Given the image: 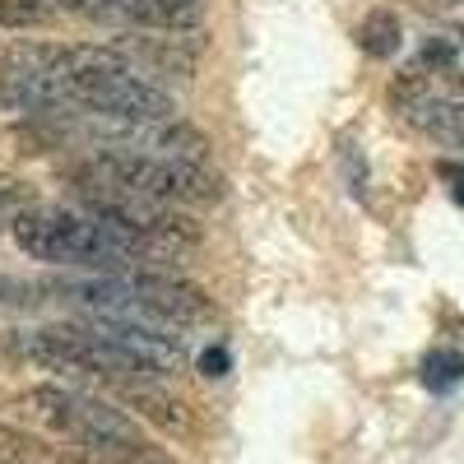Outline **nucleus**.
I'll use <instances>...</instances> for the list:
<instances>
[{
    "instance_id": "nucleus-10",
    "label": "nucleus",
    "mask_w": 464,
    "mask_h": 464,
    "mask_svg": "<svg viewBox=\"0 0 464 464\" xmlns=\"http://www.w3.org/2000/svg\"><path fill=\"white\" fill-rule=\"evenodd\" d=\"M400 19L391 10H372L362 24H358V47L367 56H395L400 52Z\"/></svg>"
},
{
    "instance_id": "nucleus-18",
    "label": "nucleus",
    "mask_w": 464,
    "mask_h": 464,
    "mask_svg": "<svg viewBox=\"0 0 464 464\" xmlns=\"http://www.w3.org/2000/svg\"><path fill=\"white\" fill-rule=\"evenodd\" d=\"M459 89H464V70H459Z\"/></svg>"
},
{
    "instance_id": "nucleus-17",
    "label": "nucleus",
    "mask_w": 464,
    "mask_h": 464,
    "mask_svg": "<svg viewBox=\"0 0 464 464\" xmlns=\"http://www.w3.org/2000/svg\"><path fill=\"white\" fill-rule=\"evenodd\" d=\"M61 464H107V459H93V455H70V459H61Z\"/></svg>"
},
{
    "instance_id": "nucleus-1",
    "label": "nucleus",
    "mask_w": 464,
    "mask_h": 464,
    "mask_svg": "<svg viewBox=\"0 0 464 464\" xmlns=\"http://www.w3.org/2000/svg\"><path fill=\"white\" fill-rule=\"evenodd\" d=\"M74 312H89L93 321H121V325H153V330H186L214 316V297L205 288L186 284L159 269H135V275H84V279H56L47 284Z\"/></svg>"
},
{
    "instance_id": "nucleus-14",
    "label": "nucleus",
    "mask_w": 464,
    "mask_h": 464,
    "mask_svg": "<svg viewBox=\"0 0 464 464\" xmlns=\"http://www.w3.org/2000/svg\"><path fill=\"white\" fill-rule=\"evenodd\" d=\"M37 288H28V284H19V279H5L0 275V306H33L37 297H33Z\"/></svg>"
},
{
    "instance_id": "nucleus-3",
    "label": "nucleus",
    "mask_w": 464,
    "mask_h": 464,
    "mask_svg": "<svg viewBox=\"0 0 464 464\" xmlns=\"http://www.w3.org/2000/svg\"><path fill=\"white\" fill-rule=\"evenodd\" d=\"M74 186H116L135 190L159 205H214L223 200V177L205 163H181L159 159V153H135V149H93L89 159L65 168Z\"/></svg>"
},
{
    "instance_id": "nucleus-2",
    "label": "nucleus",
    "mask_w": 464,
    "mask_h": 464,
    "mask_svg": "<svg viewBox=\"0 0 464 464\" xmlns=\"http://www.w3.org/2000/svg\"><path fill=\"white\" fill-rule=\"evenodd\" d=\"M14 246L28 260H47V265H80L89 275H135L144 265L116 232L84 214V209H65V205H28L10 223Z\"/></svg>"
},
{
    "instance_id": "nucleus-7",
    "label": "nucleus",
    "mask_w": 464,
    "mask_h": 464,
    "mask_svg": "<svg viewBox=\"0 0 464 464\" xmlns=\"http://www.w3.org/2000/svg\"><path fill=\"white\" fill-rule=\"evenodd\" d=\"M121 400H126L140 418L159 422L163 432H186V428H190L186 404H181V400H172L168 391H159L153 381H130V385H121Z\"/></svg>"
},
{
    "instance_id": "nucleus-11",
    "label": "nucleus",
    "mask_w": 464,
    "mask_h": 464,
    "mask_svg": "<svg viewBox=\"0 0 464 464\" xmlns=\"http://www.w3.org/2000/svg\"><path fill=\"white\" fill-rule=\"evenodd\" d=\"M43 459H47L43 441L10 428V422H0V464H43Z\"/></svg>"
},
{
    "instance_id": "nucleus-8",
    "label": "nucleus",
    "mask_w": 464,
    "mask_h": 464,
    "mask_svg": "<svg viewBox=\"0 0 464 464\" xmlns=\"http://www.w3.org/2000/svg\"><path fill=\"white\" fill-rule=\"evenodd\" d=\"M84 0H0V28H28L56 14H80Z\"/></svg>"
},
{
    "instance_id": "nucleus-12",
    "label": "nucleus",
    "mask_w": 464,
    "mask_h": 464,
    "mask_svg": "<svg viewBox=\"0 0 464 464\" xmlns=\"http://www.w3.org/2000/svg\"><path fill=\"white\" fill-rule=\"evenodd\" d=\"M459 56V33H437L428 47H422V65H450Z\"/></svg>"
},
{
    "instance_id": "nucleus-6",
    "label": "nucleus",
    "mask_w": 464,
    "mask_h": 464,
    "mask_svg": "<svg viewBox=\"0 0 464 464\" xmlns=\"http://www.w3.org/2000/svg\"><path fill=\"white\" fill-rule=\"evenodd\" d=\"M404 121L413 130H422L428 140L446 144V149H464V102L455 98H428V93H413L400 102Z\"/></svg>"
},
{
    "instance_id": "nucleus-4",
    "label": "nucleus",
    "mask_w": 464,
    "mask_h": 464,
    "mask_svg": "<svg viewBox=\"0 0 464 464\" xmlns=\"http://www.w3.org/2000/svg\"><path fill=\"white\" fill-rule=\"evenodd\" d=\"M0 348L19 362H37L52 372H84V376H107V381H153L121 343L107 334L102 321L89 325H28V330H5Z\"/></svg>"
},
{
    "instance_id": "nucleus-5",
    "label": "nucleus",
    "mask_w": 464,
    "mask_h": 464,
    "mask_svg": "<svg viewBox=\"0 0 464 464\" xmlns=\"http://www.w3.org/2000/svg\"><path fill=\"white\" fill-rule=\"evenodd\" d=\"M33 404L56 432L84 441V455H116V450H140L144 446L135 422L98 395L65 391V385H37Z\"/></svg>"
},
{
    "instance_id": "nucleus-15",
    "label": "nucleus",
    "mask_w": 464,
    "mask_h": 464,
    "mask_svg": "<svg viewBox=\"0 0 464 464\" xmlns=\"http://www.w3.org/2000/svg\"><path fill=\"white\" fill-rule=\"evenodd\" d=\"M437 177L450 186L455 205H464V163H450V159H441V163H437Z\"/></svg>"
},
{
    "instance_id": "nucleus-13",
    "label": "nucleus",
    "mask_w": 464,
    "mask_h": 464,
    "mask_svg": "<svg viewBox=\"0 0 464 464\" xmlns=\"http://www.w3.org/2000/svg\"><path fill=\"white\" fill-rule=\"evenodd\" d=\"M24 214V186L14 177H0V218Z\"/></svg>"
},
{
    "instance_id": "nucleus-9",
    "label": "nucleus",
    "mask_w": 464,
    "mask_h": 464,
    "mask_svg": "<svg viewBox=\"0 0 464 464\" xmlns=\"http://www.w3.org/2000/svg\"><path fill=\"white\" fill-rule=\"evenodd\" d=\"M418 381L428 385L432 395H450L464 381V353L459 348H432V353L418 362Z\"/></svg>"
},
{
    "instance_id": "nucleus-16",
    "label": "nucleus",
    "mask_w": 464,
    "mask_h": 464,
    "mask_svg": "<svg viewBox=\"0 0 464 464\" xmlns=\"http://www.w3.org/2000/svg\"><path fill=\"white\" fill-rule=\"evenodd\" d=\"M200 372L205 376H223L227 372V348H205V353H200Z\"/></svg>"
}]
</instances>
